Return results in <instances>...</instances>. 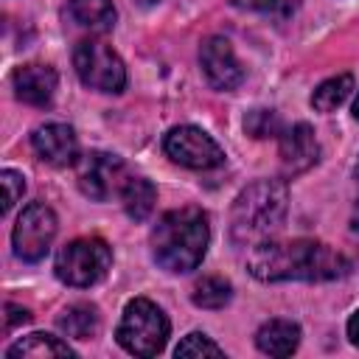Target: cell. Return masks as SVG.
<instances>
[{
	"instance_id": "cell-2",
	"label": "cell",
	"mask_w": 359,
	"mask_h": 359,
	"mask_svg": "<svg viewBox=\"0 0 359 359\" xmlns=\"http://www.w3.org/2000/svg\"><path fill=\"white\" fill-rule=\"evenodd\" d=\"M210 224L202 208H177L160 216L151 230V255L154 261L174 275L196 269L208 252Z\"/></svg>"
},
{
	"instance_id": "cell-4",
	"label": "cell",
	"mask_w": 359,
	"mask_h": 359,
	"mask_svg": "<svg viewBox=\"0 0 359 359\" xmlns=\"http://www.w3.org/2000/svg\"><path fill=\"white\" fill-rule=\"evenodd\" d=\"M168 331H171V325H168V317L163 314V309L146 297H135L126 303L115 337H118L121 348L135 356H157L165 348Z\"/></svg>"
},
{
	"instance_id": "cell-22",
	"label": "cell",
	"mask_w": 359,
	"mask_h": 359,
	"mask_svg": "<svg viewBox=\"0 0 359 359\" xmlns=\"http://www.w3.org/2000/svg\"><path fill=\"white\" fill-rule=\"evenodd\" d=\"M174 356H224V351L208 337V334H188L177 348H174Z\"/></svg>"
},
{
	"instance_id": "cell-3",
	"label": "cell",
	"mask_w": 359,
	"mask_h": 359,
	"mask_svg": "<svg viewBox=\"0 0 359 359\" xmlns=\"http://www.w3.org/2000/svg\"><path fill=\"white\" fill-rule=\"evenodd\" d=\"M289 210V191L283 180H258L247 185L230 210V238L233 244L255 247L269 241Z\"/></svg>"
},
{
	"instance_id": "cell-8",
	"label": "cell",
	"mask_w": 359,
	"mask_h": 359,
	"mask_svg": "<svg viewBox=\"0 0 359 359\" xmlns=\"http://www.w3.org/2000/svg\"><path fill=\"white\" fill-rule=\"evenodd\" d=\"M53 236H56V213L45 202L25 205L22 213L17 216V224L11 233L14 255L28 261V264H36L50 250Z\"/></svg>"
},
{
	"instance_id": "cell-17",
	"label": "cell",
	"mask_w": 359,
	"mask_h": 359,
	"mask_svg": "<svg viewBox=\"0 0 359 359\" xmlns=\"http://www.w3.org/2000/svg\"><path fill=\"white\" fill-rule=\"evenodd\" d=\"M59 328L73 339H90L101 328L98 309L90 303H73L59 314Z\"/></svg>"
},
{
	"instance_id": "cell-30",
	"label": "cell",
	"mask_w": 359,
	"mask_h": 359,
	"mask_svg": "<svg viewBox=\"0 0 359 359\" xmlns=\"http://www.w3.org/2000/svg\"><path fill=\"white\" fill-rule=\"evenodd\" d=\"M356 180H359V163H356Z\"/></svg>"
},
{
	"instance_id": "cell-26",
	"label": "cell",
	"mask_w": 359,
	"mask_h": 359,
	"mask_svg": "<svg viewBox=\"0 0 359 359\" xmlns=\"http://www.w3.org/2000/svg\"><path fill=\"white\" fill-rule=\"evenodd\" d=\"M348 339L353 345H359V311H353L351 320H348Z\"/></svg>"
},
{
	"instance_id": "cell-27",
	"label": "cell",
	"mask_w": 359,
	"mask_h": 359,
	"mask_svg": "<svg viewBox=\"0 0 359 359\" xmlns=\"http://www.w3.org/2000/svg\"><path fill=\"white\" fill-rule=\"evenodd\" d=\"M353 230H359V202H356V208H353Z\"/></svg>"
},
{
	"instance_id": "cell-12",
	"label": "cell",
	"mask_w": 359,
	"mask_h": 359,
	"mask_svg": "<svg viewBox=\"0 0 359 359\" xmlns=\"http://www.w3.org/2000/svg\"><path fill=\"white\" fill-rule=\"evenodd\" d=\"M31 146L39 154V160H45L48 165H56V168L76 163V154H79L76 132L67 123H45V126H36L34 135H31Z\"/></svg>"
},
{
	"instance_id": "cell-7",
	"label": "cell",
	"mask_w": 359,
	"mask_h": 359,
	"mask_svg": "<svg viewBox=\"0 0 359 359\" xmlns=\"http://www.w3.org/2000/svg\"><path fill=\"white\" fill-rule=\"evenodd\" d=\"M129 177L132 174L126 171V163L109 151H87L76 163L79 188L84 196H90L95 202H107L109 196H121Z\"/></svg>"
},
{
	"instance_id": "cell-21",
	"label": "cell",
	"mask_w": 359,
	"mask_h": 359,
	"mask_svg": "<svg viewBox=\"0 0 359 359\" xmlns=\"http://www.w3.org/2000/svg\"><path fill=\"white\" fill-rule=\"evenodd\" d=\"M244 129H247V135H252L258 140H264V137H280V132H283L280 118L272 109H252V112H247Z\"/></svg>"
},
{
	"instance_id": "cell-29",
	"label": "cell",
	"mask_w": 359,
	"mask_h": 359,
	"mask_svg": "<svg viewBox=\"0 0 359 359\" xmlns=\"http://www.w3.org/2000/svg\"><path fill=\"white\" fill-rule=\"evenodd\" d=\"M140 6H154V3H160V0H137Z\"/></svg>"
},
{
	"instance_id": "cell-28",
	"label": "cell",
	"mask_w": 359,
	"mask_h": 359,
	"mask_svg": "<svg viewBox=\"0 0 359 359\" xmlns=\"http://www.w3.org/2000/svg\"><path fill=\"white\" fill-rule=\"evenodd\" d=\"M353 115L359 118V95H356V101H353Z\"/></svg>"
},
{
	"instance_id": "cell-19",
	"label": "cell",
	"mask_w": 359,
	"mask_h": 359,
	"mask_svg": "<svg viewBox=\"0 0 359 359\" xmlns=\"http://www.w3.org/2000/svg\"><path fill=\"white\" fill-rule=\"evenodd\" d=\"M353 90V76L351 73H339V76H331L325 79L314 93H311V107L317 112H334L337 107H342L348 101Z\"/></svg>"
},
{
	"instance_id": "cell-18",
	"label": "cell",
	"mask_w": 359,
	"mask_h": 359,
	"mask_svg": "<svg viewBox=\"0 0 359 359\" xmlns=\"http://www.w3.org/2000/svg\"><path fill=\"white\" fill-rule=\"evenodd\" d=\"M121 202H123V210L129 213V219L143 222L154 210L157 191H154V185L146 177H129L123 191H121Z\"/></svg>"
},
{
	"instance_id": "cell-23",
	"label": "cell",
	"mask_w": 359,
	"mask_h": 359,
	"mask_svg": "<svg viewBox=\"0 0 359 359\" xmlns=\"http://www.w3.org/2000/svg\"><path fill=\"white\" fill-rule=\"evenodd\" d=\"M0 180H3V188H6V196H3V213H8V210L20 202L22 191H25V177H22L20 171L3 168V171H0Z\"/></svg>"
},
{
	"instance_id": "cell-25",
	"label": "cell",
	"mask_w": 359,
	"mask_h": 359,
	"mask_svg": "<svg viewBox=\"0 0 359 359\" xmlns=\"http://www.w3.org/2000/svg\"><path fill=\"white\" fill-rule=\"evenodd\" d=\"M233 6L250 8V11H275L278 0H233Z\"/></svg>"
},
{
	"instance_id": "cell-5",
	"label": "cell",
	"mask_w": 359,
	"mask_h": 359,
	"mask_svg": "<svg viewBox=\"0 0 359 359\" xmlns=\"http://www.w3.org/2000/svg\"><path fill=\"white\" fill-rule=\"evenodd\" d=\"M112 266V250L101 238H73L56 252V278L67 286L84 289L98 283Z\"/></svg>"
},
{
	"instance_id": "cell-6",
	"label": "cell",
	"mask_w": 359,
	"mask_h": 359,
	"mask_svg": "<svg viewBox=\"0 0 359 359\" xmlns=\"http://www.w3.org/2000/svg\"><path fill=\"white\" fill-rule=\"evenodd\" d=\"M73 67L84 87L98 93H121L126 87V67L121 56L101 39H81L73 48Z\"/></svg>"
},
{
	"instance_id": "cell-16",
	"label": "cell",
	"mask_w": 359,
	"mask_h": 359,
	"mask_svg": "<svg viewBox=\"0 0 359 359\" xmlns=\"http://www.w3.org/2000/svg\"><path fill=\"white\" fill-rule=\"evenodd\" d=\"M6 356L8 359H48V356H76V351L67 345V342H62L59 337H50V334H42V331H36V334H28V337H22V339H17L14 345H8L6 348Z\"/></svg>"
},
{
	"instance_id": "cell-15",
	"label": "cell",
	"mask_w": 359,
	"mask_h": 359,
	"mask_svg": "<svg viewBox=\"0 0 359 359\" xmlns=\"http://www.w3.org/2000/svg\"><path fill=\"white\" fill-rule=\"evenodd\" d=\"M255 345L266 356H289L300 345V325L292 320H266L255 334Z\"/></svg>"
},
{
	"instance_id": "cell-11",
	"label": "cell",
	"mask_w": 359,
	"mask_h": 359,
	"mask_svg": "<svg viewBox=\"0 0 359 359\" xmlns=\"http://www.w3.org/2000/svg\"><path fill=\"white\" fill-rule=\"evenodd\" d=\"M278 157L286 177H297L309 171L320 160V143L314 137V129L309 123H294L283 129L278 140Z\"/></svg>"
},
{
	"instance_id": "cell-13",
	"label": "cell",
	"mask_w": 359,
	"mask_h": 359,
	"mask_svg": "<svg viewBox=\"0 0 359 359\" xmlns=\"http://www.w3.org/2000/svg\"><path fill=\"white\" fill-rule=\"evenodd\" d=\"M56 70L48 65H22L11 76L14 95L31 107H50L56 95Z\"/></svg>"
},
{
	"instance_id": "cell-10",
	"label": "cell",
	"mask_w": 359,
	"mask_h": 359,
	"mask_svg": "<svg viewBox=\"0 0 359 359\" xmlns=\"http://www.w3.org/2000/svg\"><path fill=\"white\" fill-rule=\"evenodd\" d=\"M199 65L213 90H236L244 81V67L238 65L230 39L224 36H208L199 48Z\"/></svg>"
},
{
	"instance_id": "cell-9",
	"label": "cell",
	"mask_w": 359,
	"mask_h": 359,
	"mask_svg": "<svg viewBox=\"0 0 359 359\" xmlns=\"http://www.w3.org/2000/svg\"><path fill=\"white\" fill-rule=\"evenodd\" d=\"M163 149L174 163L194 168V171H208L224 163L222 146L199 126H174L165 135Z\"/></svg>"
},
{
	"instance_id": "cell-24",
	"label": "cell",
	"mask_w": 359,
	"mask_h": 359,
	"mask_svg": "<svg viewBox=\"0 0 359 359\" xmlns=\"http://www.w3.org/2000/svg\"><path fill=\"white\" fill-rule=\"evenodd\" d=\"M31 320V314L25 311V309H20V306H14V303H6V331H11L14 325H20V323H28Z\"/></svg>"
},
{
	"instance_id": "cell-1",
	"label": "cell",
	"mask_w": 359,
	"mask_h": 359,
	"mask_svg": "<svg viewBox=\"0 0 359 359\" xmlns=\"http://www.w3.org/2000/svg\"><path fill=\"white\" fill-rule=\"evenodd\" d=\"M247 269L252 278L278 283V280H337L351 272V261L314 238L294 241H261L247 255Z\"/></svg>"
},
{
	"instance_id": "cell-20",
	"label": "cell",
	"mask_w": 359,
	"mask_h": 359,
	"mask_svg": "<svg viewBox=\"0 0 359 359\" xmlns=\"http://www.w3.org/2000/svg\"><path fill=\"white\" fill-rule=\"evenodd\" d=\"M230 297H233V286L219 275L199 278L194 283V292H191V300L199 309H224L230 303Z\"/></svg>"
},
{
	"instance_id": "cell-14",
	"label": "cell",
	"mask_w": 359,
	"mask_h": 359,
	"mask_svg": "<svg viewBox=\"0 0 359 359\" xmlns=\"http://www.w3.org/2000/svg\"><path fill=\"white\" fill-rule=\"evenodd\" d=\"M65 17L76 28L104 34L115 25V6H112V0H67Z\"/></svg>"
}]
</instances>
